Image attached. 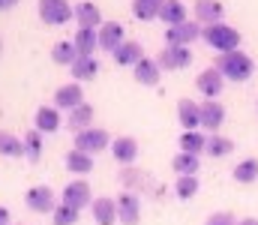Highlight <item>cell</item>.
I'll return each mask as SVG.
<instances>
[{
    "label": "cell",
    "instance_id": "obj_1",
    "mask_svg": "<svg viewBox=\"0 0 258 225\" xmlns=\"http://www.w3.org/2000/svg\"><path fill=\"white\" fill-rule=\"evenodd\" d=\"M213 66L222 72L225 81H246L249 75L255 72V60H252L249 54H243L240 48H237V51H225V54H219Z\"/></svg>",
    "mask_w": 258,
    "mask_h": 225
},
{
    "label": "cell",
    "instance_id": "obj_2",
    "mask_svg": "<svg viewBox=\"0 0 258 225\" xmlns=\"http://www.w3.org/2000/svg\"><path fill=\"white\" fill-rule=\"evenodd\" d=\"M201 39H204L216 54H225V51H237V48H240V33H237L231 24H225V21L201 27Z\"/></svg>",
    "mask_w": 258,
    "mask_h": 225
},
{
    "label": "cell",
    "instance_id": "obj_3",
    "mask_svg": "<svg viewBox=\"0 0 258 225\" xmlns=\"http://www.w3.org/2000/svg\"><path fill=\"white\" fill-rule=\"evenodd\" d=\"M36 9H39L42 24H51V27H60L69 18H75V6L69 0H39Z\"/></svg>",
    "mask_w": 258,
    "mask_h": 225
},
{
    "label": "cell",
    "instance_id": "obj_4",
    "mask_svg": "<svg viewBox=\"0 0 258 225\" xmlns=\"http://www.w3.org/2000/svg\"><path fill=\"white\" fill-rule=\"evenodd\" d=\"M111 144V135H108V129H96V126H87V129H81V132H75V141H72V147L81 150V153H99V150H105Z\"/></svg>",
    "mask_w": 258,
    "mask_h": 225
},
{
    "label": "cell",
    "instance_id": "obj_5",
    "mask_svg": "<svg viewBox=\"0 0 258 225\" xmlns=\"http://www.w3.org/2000/svg\"><path fill=\"white\" fill-rule=\"evenodd\" d=\"M156 63L159 69H168V72H177V69H186L192 63V51L186 45H165L159 54H156Z\"/></svg>",
    "mask_w": 258,
    "mask_h": 225
},
{
    "label": "cell",
    "instance_id": "obj_6",
    "mask_svg": "<svg viewBox=\"0 0 258 225\" xmlns=\"http://www.w3.org/2000/svg\"><path fill=\"white\" fill-rule=\"evenodd\" d=\"M60 201L69 204V207H75V210H84V207H90V201H93V189H90V183L87 180H69L63 186V195H60Z\"/></svg>",
    "mask_w": 258,
    "mask_h": 225
},
{
    "label": "cell",
    "instance_id": "obj_7",
    "mask_svg": "<svg viewBox=\"0 0 258 225\" xmlns=\"http://www.w3.org/2000/svg\"><path fill=\"white\" fill-rule=\"evenodd\" d=\"M24 204L33 210V213H51L57 207V195L51 186H30L27 195H24Z\"/></svg>",
    "mask_w": 258,
    "mask_h": 225
},
{
    "label": "cell",
    "instance_id": "obj_8",
    "mask_svg": "<svg viewBox=\"0 0 258 225\" xmlns=\"http://www.w3.org/2000/svg\"><path fill=\"white\" fill-rule=\"evenodd\" d=\"M195 39H201V24L198 21H180V24H171L168 30H165V42L168 45H192Z\"/></svg>",
    "mask_w": 258,
    "mask_h": 225
},
{
    "label": "cell",
    "instance_id": "obj_9",
    "mask_svg": "<svg viewBox=\"0 0 258 225\" xmlns=\"http://www.w3.org/2000/svg\"><path fill=\"white\" fill-rule=\"evenodd\" d=\"M117 201V222L120 225H138L141 222V198L135 192H126L114 198Z\"/></svg>",
    "mask_w": 258,
    "mask_h": 225
},
{
    "label": "cell",
    "instance_id": "obj_10",
    "mask_svg": "<svg viewBox=\"0 0 258 225\" xmlns=\"http://www.w3.org/2000/svg\"><path fill=\"white\" fill-rule=\"evenodd\" d=\"M96 36H99V48L108 51V54H114V51L126 42V36H123V24H120V21H105V24L96 30Z\"/></svg>",
    "mask_w": 258,
    "mask_h": 225
},
{
    "label": "cell",
    "instance_id": "obj_11",
    "mask_svg": "<svg viewBox=\"0 0 258 225\" xmlns=\"http://www.w3.org/2000/svg\"><path fill=\"white\" fill-rule=\"evenodd\" d=\"M195 87H198V93H201V96L216 99V96L222 93V87H225V78H222V72H219L216 66H210V69L198 72V78H195Z\"/></svg>",
    "mask_w": 258,
    "mask_h": 225
},
{
    "label": "cell",
    "instance_id": "obj_12",
    "mask_svg": "<svg viewBox=\"0 0 258 225\" xmlns=\"http://www.w3.org/2000/svg\"><path fill=\"white\" fill-rule=\"evenodd\" d=\"M192 12H195V21H198L201 27H207V24H219V21L225 18V6H222L219 0H195Z\"/></svg>",
    "mask_w": 258,
    "mask_h": 225
},
{
    "label": "cell",
    "instance_id": "obj_13",
    "mask_svg": "<svg viewBox=\"0 0 258 225\" xmlns=\"http://www.w3.org/2000/svg\"><path fill=\"white\" fill-rule=\"evenodd\" d=\"M81 102H84V90H81L78 81H69V84H63V87L54 90V108H57V111H72V108L81 105Z\"/></svg>",
    "mask_w": 258,
    "mask_h": 225
},
{
    "label": "cell",
    "instance_id": "obj_14",
    "mask_svg": "<svg viewBox=\"0 0 258 225\" xmlns=\"http://www.w3.org/2000/svg\"><path fill=\"white\" fill-rule=\"evenodd\" d=\"M111 156L120 162V165H135V159H138V141L132 138V135H117V138H111Z\"/></svg>",
    "mask_w": 258,
    "mask_h": 225
},
{
    "label": "cell",
    "instance_id": "obj_15",
    "mask_svg": "<svg viewBox=\"0 0 258 225\" xmlns=\"http://www.w3.org/2000/svg\"><path fill=\"white\" fill-rule=\"evenodd\" d=\"M222 123H225V105H222V102H216V99L201 102V129L216 132Z\"/></svg>",
    "mask_w": 258,
    "mask_h": 225
},
{
    "label": "cell",
    "instance_id": "obj_16",
    "mask_svg": "<svg viewBox=\"0 0 258 225\" xmlns=\"http://www.w3.org/2000/svg\"><path fill=\"white\" fill-rule=\"evenodd\" d=\"M159 75H162L159 63L150 60V57H141V60L132 66V78H135L138 84H144V87H156V84H159Z\"/></svg>",
    "mask_w": 258,
    "mask_h": 225
},
{
    "label": "cell",
    "instance_id": "obj_17",
    "mask_svg": "<svg viewBox=\"0 0 258 225\" xmlns=\"http://www.w3.org/2000/svg\"><path fill=\"white\" fill-rule=\"evenodd\" d=\"M60 123H63V117H60V111H57L54 105H42V108H36L33 129H39L42 135H45V132H57Z\"/></svg>",
    "mask_w": 258,
    "mask_h": 225
},
{
    "label": "cell",
    "instance_id": "obj_18",
    "mask_svg": "<svg viewBox=\"0 0 258 225\" xmlns=\"http://www.w3.org/2000/svg\"><path fill=\"white\" fill-rule=\"evenodd\" d=\"M117 180L123 183V189L126 192H144V189H150V183H147V174L141 171V168H135V165H123L120 168V174H117Z\"/></svg>",
    "mask_w": 258,
    "mask_h": 225
},
{
    "label": "cell",
    "instance_id": "obj_19",
    "mask_svg": "<svg viewBox=\"0 0 258 225\" xmlns=\"http://www.w3.org/2000/svg\"><path fill=\"white\" fill-rule=\"evenodd\" d=\"M75 21H78V27L99 30V27H102V12H99L96 3L84 0V3H75Z\"/></svg>",
    "mask_w": 258,
    "mask_h": 225
},
{
    "label": "cell",
    "instance_id": "obj_20",
    "mask_svg": "<svg viewBox=\"0 0 258 225\" xmlns=\"http://www.w3.org/2000/svg\"><path fill=\"white\" fill-rule=\"evenodd\" d=\"M72 48H75L78 57H93V51L99 48V36H96V30H90V27H78V33L72 36Z\"/></svg>",
    "mask_w": 258,
    "mask_h": 225
},
{
    "label": "cell",
    "instance_id": "obj_21",
    "mask_svg": "<svg viewBox=\"0 0 258 225\" xmlns=\"http://www.w3.org/2000/svg\"><path fill=\"white\" fill-rule=\"evenodd\" d=\"M90 210H93V219L96 225H114L117 222V201L114 198H93L90 201Z\"/></svg>",
    "mask_w": 258,
    "mask_h": 225
},
{
    "label": "cell",
    "instance_id": "obj_22",
    "mask_svg": "<svg viewBox=\"0 0 258 225\" xmlns=\"http://www.w3.org/2000/svg\"><path fill=\"white\" fill-rule=\"evenodd\" d=\"M177 120L183 129H198L201 126V105L192 99H180L177 102Z\"/></svg>",
    "mask_w": 258,
    "mask_h": 225
},
{
    "label": "cell",
    "instance_id": "obj_23",
    "mask_svg": "<svg viewBox=\"0 0 258 225\" xmlns=\"http://www.w3.org/2000/svg\"><path fill=\"white\" fill-rule=\"evenodd\" d=\"M66 126L72 129V135L81 132V129H87V126H93V105H87V102L75 105L69 111V117H66Z\"/></svg>",
    "mask_w": 258,
    "mask_h": 225
},
{
    "label": "cell",
    "instance_id": "obj_24",
    "mask_svg": "<svg viewBox=\"0 0 258 225\" xmlns=\"http://www.w3.org/2000/svg\"><path fill=\"white\" fill-rule=\"evenodd\" d=\"M141 57H144V48H141V42H135V39H126V42L114 51V63H117V66H135Z\"/></svg>",
    "mask_w": 258,
    "mask_h": 225
},
{
    "label": "cell",
    "instance_id": "obj_25",
    "mask_svg": "<svg viewBox=\"0 0 258 225\" xmlns=\"http://www.w3.org/2000/svg\"><path fill=\"white\" fill-rule=\"evenodd\" d=\"M66 168L72 171V174H78V177H84V174H90L93 171V156L90 153H81V150H69L66 153Z\"/></svg>",
    "mask_w": 258,
    "mask_h": 225
},
{
    "label": "cell",
    "instance_id": "obj_26",
    "mask_svg": "<svg viewBox=\"0 0 258 225\" xmlns=\"http://www.w3.org/2000/svg\"><path fill=\"white\" fill-rule=\"evenodd\" d=\"M198 168H201V156H195V153H177L174 159H171V171L177 174V177H186V174H198Z\"/></svg>",
    "mask_w": 258,
    "mask_h": 225
},
{
    "label": "cell",
    "instance_id": "obj_27",
    "mask_svg": "<svg viewBox=\"0 0 258 225\" xmlns=\"http://www.w3.org/2000/svg\"><path fill=\"white\" fill-rule=\"evenodd\" d=\"M69 72H72L75 81H90V78H96V72H99V60L96 57H75L72 66H69Z\"/></svg>",
    "mask_w": 258,
    "mask_h": 225
},
{
    "label": "cell",
    "instance_id": "obj_28",
    "mask_svg": "<svg viewBox=\"0 0 258 225\" xmlns=\"http://www.w3.org/2000/svg\"><path fill=\"white\" fill-rule=\"evenodd\" d=\"M204 153L213 156V159L228 156V153H234V141L225 138V135H219V132H210V135H207V144H204Z\"/></svg>",
    "mask_w": 258,
    "mask_h": 225
},
{
    "label": "cell",
    "instance_id": "obj_29",
    "mask_svg": "<svg viewBox=\"0 0 258 225\" xmlns=\"http://www.w3.org/2000/svg\"><path fill=\"white\" fill-rule=\"evenodd\" d=\"M186 15H189V9L180 3V0H165L162 3V9H159V18L171 27V24H180V21H186Z\"/></svg>",
    "mask_w": 258,
    "mask_h": 225
},
{
    "label": "cell",
    "instance_id": "obj_30",
    "mask_svg": "<svg viewBox=\"0 0 258 225\" xmlns=\"http://www.w3.org/2000/svg\"><path fill=\"white\" fill-rule=\"evenodd\" d=\"M162 3L165 0H132V15L138 21H153V18H159Z\"/></svg>",
    "mask_w": 258,
    "mask_h": 225
},
{
    "label": "cell",
    "instance_id": "obj_31",
    "mask_svg": "<svg viewBox=\"0 0 258 225\" xmlns=\"http://www.w3.org/2000/svg\"><path fill=\"white\" fill-rule=\"evenodd\" d=\"M231 177H234L237 183H255V180H258V159H255V156H249V159L237 162V165H234V171H231Z\"/></svg>",
    "mask_w": 258,
    "mask_h": 225
},
{
    "label": "cell",
    "instance_id": "obj_32",
    "mask_svg": "<svg viewBox=\"0 0 258 225\" xmlns=\"http://www.w3.org/2000/svg\"><path fill=\"white\" fill-rule=\"evenodd\" d=\"M198 189H201V183H198V177L195 174H186V177H177L174 180V195L180 198V201H189L198 195Z\"/></svg>",
    "mask_w": 258,
    "mask_h": 225
},
{
    "label": "cell",
    "instance_id": "obj_33",
    "mask_svg": "<svg viewBox=\"0 0 258 225\" xmlns=\"http://www.w3.org/2000/svg\"><path fill=\"white\" fill-rule=\"evenodd\" d=\"M0 156H9V159L24 156V141H21V138H15V135H12V132H6V129H0Z\"/></svg>",
    "mask_w": 258,
    "mask_h": 225
},
{
    "label": "cell",
    "instance_id": "obj_34",
    "mask_svg": "<svg viewBox=\"0 0 258 225\" xmlns=\"http://www.w3.org/2000/svg\"><path fill=\"white\" fill-rule=\"evenodd\" d=\"M204 144H207V135H201L198 129H186V132L180 135V150H183V153L201 156V153H204Z\"/></svg>",
    "mask_w": 258,
    "mask_h": 225
},
{
    "label": "cell",
    "instance_id": "obj_35",
    "mask_svg": "<svg viewBox=\"0 0 258 225\" xmlns=\"http://www.w3.org/2000/svg\"><path fill=\"white\" fill-rule=\"evenodd\" d=\"M24 156L30 162L42 159V132L39 129H27V135H24Z\"/></svg>",
    "mask_w": 258,
    "mask_h": 225
},
{
    "label": "cell",
    "instance_id": "obj_36",
    "mask_svg": "<svg viewBox=\"0 0 258 225\" xmlns=\"http://www.w3.org/2000/svg\"><path fill=\"white\" fill-rule=\"evenodd\" d=\"M78 216H81V210L69 207V204H63V201L51 210V219H54V225H75V222H78Z\"/></svg>",
    "mask_w": 258,
    "mask_h": 225
},
{
    "label": "cell",
    "instance_id": "obj_37",
    "mask_svg": "<svg viewBox=\"0 0 258 225\" xmlns=\"http://www.w3.org/2000/svg\"><path fill=\"white\" fill-rule=\"evenodd\" d=\"M78 54H75V48H72V42H57L54 48H51V60L57 63V66H72V60H75Z\"/></svg>",
    "mask_w": 258,
    "mask_h": 225
},
{
    "label": "cell",
    "instance_id": "obj_38",
    "mask_svg": "<svg viewBox=\"0 0 258 225\" xmlns=\"http://www.w3.org/2000/svg\"><path fill=\"white\" fill-rule=\"evenodd\" d=\"M204 225H237V216L234 213H228V210H219V213H210Z\"/></svg>",
    "mask_w": 258,
    "mask_h": 225
},
{
    "label": "cell",
    "instance_id": "obj_39",
    "mask_svg": "<svg viewBox=\"0 0 258 225\" xmlns=\"http://www.w3.org/2000/svg\"><path fill=\"white\" fill-rule=\"evenodd\" d=\"M18 6V0H0V12H6V9H15Z\"/></svg>",
    "mask_w": 258,
    "mask_h": 225
},
{
    "label": "cell",
    "instance_id": "obj_40",
    "mask_svg": "<svg viewBox=\"0 0 258 225\" xmlns=\"http://www.w3.org/2000/svg\"><path fill=\"white\" fill-rule=\"evenodd\" d=\"M0 225H9V210L6 207H0Z\"/></svg>",
    "mask_w": 258,
    "mask_h": 225
},
{
    "label": "cell",
    "instance_id": "obj_41",
    "mask_svg": "<svg viewBox=\"0 0 258 225\" xmlns=\"http://www.w3.org/2000/svg\"><path fill=\"white\" fill-rule=\"evenodd\" d=\"M237 225H258L255 216H246V219H237Z\"/></svg>",
    "mask_w": 258,
    "mask_h": 225
}]
</instances>
